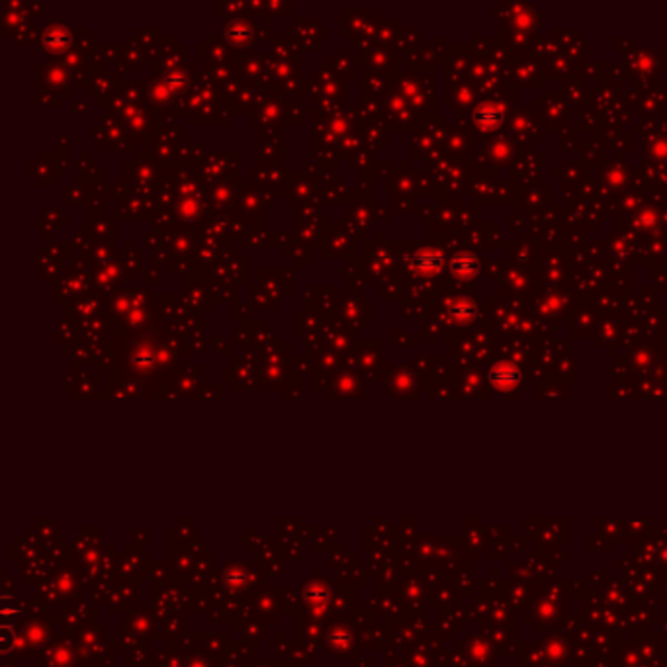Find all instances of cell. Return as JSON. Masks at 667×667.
<instances>
[{"label": "cell", "instance_id": "cell-2", "mask_svg": "<svg viewBox=\"0 0 667 667\" xmlns=\"http://www.w3.org/2000/svg\"><path fill=\"white\" fill-rule=\"evenodd\" d=\"M40 47L59 61L74 49V30L69 20H45L40 32Z\"/></svg>", "mask_w": 667, "mask_h": 667}, {"label": "cell", "instance_id": "cell-45", "mask_svg": "<svg viewBox=\"0 0 667 667\" xmlns=\"http://www.w3.org/2000/svg\"><path fill=\"white\" fill-rule=\"evenodd\" d=\"M159 266H160L159 263L155 261V263H153V266H151L147 272H145V284H147V286H151V284H159V282H160Z\"/></svg>", "mask_w": 667, "mask_h": 667}, {"label": "cell", "instance_id": "cell-25", "mask_svg": "<svg viewBox=\"0 0 667 667\" xmlns=\"http://www.w3.org/2000/svg\"><path fill=\"white\" fill-rule=\"evenodd\" d=\"M476 304L470 297H458L456 302H452V306L448 307V315L458 325H466L468 321L476 318Z\"/></svg>", "mask_w": 667, "mask_h": 667}, {"label": "cell", "instance_id": "cell-29", "mask_svg": "<svg viewBox=\"0 0 667 667\" xmlns=\"http://www.w3.org/2000/svg\"><path fill=\"white\" fill-rule=\"evenodd\" d=\"M263 272L266 274V280L265 278H261V280H258V282H261L258 288L265 292L266 296L270 297L272 302L286 296L288 292L284 290V282H282V278H280V274H278V270H263Z\"/></svg>", "mask_w": 667, "mask_h": 667}, {"label": "cell", "instance_id": "cell-31", "mask_svg": "<svg viewBox=\"0 0 667 667\" xmlns=\"http://www.w3.org/2000/svg\"><path fill=\"white\" fill-rule=\"evenodd\" d=\"M112 254H114V247L108 241H96L88 249V265L94 266V268L110 265L112 263Z\"/></svg>", "mask_w": 667, "mask_h": 667}, {"label": "cell", "instance_id": "cell-43", "mask_svg": "<svg viewBox=\"0 0 667 667\" xmlns=\"http://www.w3.org/2000/svg\"><path fill=\"white\" fill-rule=\"evenodd\" d=\"M38 104H40V106L57 108V106H61V98H59V96L51 94V92L40 90V94H38Z\"/></svg>", "mask_w": 667, "mask_h": 667}, {"label": "cell", "instance_id": "cell-26", "mask_svg": "<svg viewBox=\"0 0 667 667\" xmlns=\"http://www.w3.org/2000/svg\"><path fill=\"white\" fill-rule=\"evenodd\" d=\"M116 81H120V79H112V76H108L106 73L90 74V83H88L90 98H96V100L100 102L102 98L112 94V92L116 90V86H114Z\"/></svg>", "mask_w": 667, "mask_h": 667}, {"label": "cell", "instance_id": "cell-30", "mask_svg": "<svg viewBox=\"0 0 667 667\" xmlns=\"http://www.w3.org/2000/svg\"><path fill=\"white\" fill-rule=\"evenodd\" d=\"M380 102L376 100V96L364 94L356 100V112L361 116V124H374L376 117H380L384 112L380 110Z\"/></svg>", "mask_w": 667, "mask_h": 667}, {"label": "cell", "instance_id": "cell-11", "mask_svg": "<svg viewBox=\"0 0 667 667\" xmlns=\"http://www.w3.org/2000/svg\"><path fill=\"white\" fill-rule=\"evenodd\" d=\"M319 35H323L319 20L296 22L294 28L286 30V40L294 43L297 49H309L313 53H319Z\"/></svg>", "mask_w": 667, "mask_h": 667}, {"label": "cell", "instance_id": "cell-39", "mask_svg": "<svg viewBox=\"0 0 667 667\" xmlns=\"http://www.w3.org/2000/svg\"><path fill=\"white\" fill-rule=\"evenodd\" d=\"M266 16H272V18H290L294 16V4L292 2H265Z\"/></svg>", "mask_w": 667, "mask_h": 667}, {"label": "cell", "instance_id": "cell-38", "mask_svg": "<svg viewBox=\"0 0 667 667\" xmlns=\"http://www.w3.org/2000/svg\"><path fill=\"white\" fill-rule=\"evenodd\" d=\"M347 165H349L350 170H359V174L368 172V169L372 167V157L370 153H368V149H366V151H359L356 155H352V157L347 160Z\"/></svg>", "mask_w": 667, "mask_h": 667}, {"label": "cell", "instance_id": "cell-12", "mask_svg": "<svg viewBox=\"0 0 667 667\" xmlns=\"http://www.w3.org/2000/svg\"><path fill=\"white\" fill-rule=\"evenodd\" d=\"M239 184H241V182L235 181H222L212 184L210 190H208V200L212 204V210L220 213L229 212L235 204H237V194H239L237 186H239Z\"/></svg>", "mask_w": 667, "mask_h": 667}, {"label": "cell", "instance_id": "cell-18", "mask_svg": "<svg viewBox=\"0 0 667 667\" xmlns=\"http://www.w3.org/2000/svg\"><path fill=\"white\" fill-rule=\"evenodd\" d=\"M448 270L458 280H472L479 272V258L474 253H456L448 261Z\"/></svg>", "mask_w": 667, "mask_h": 667}, {"label": "cell", "instance_id": "cell-8", "mask_svg": "<svg viewBox=\"0 0 667 667\" xmlns=\"http://www.w3.org/2000/svg\"><path fill=\"white\" fill-rule=\"evenodd\" d=\"M445 253L436 247H421L417 249L409 261L407 266L417 278H434L443 272L445 268Z\"/></svg>", "mask_w": 667, "mask_h": 667}, {"label": "cell", "instance_id": "cell-44", "mask_svg": "<svg viewBox=\"0 0 667 667\" xmlns=\"http://www.w3.org/2000/svg\"><path fill=\"white\" fill-rule=\"evenodd\" d=\"M302 172L306 174L307 179H311V181H313V179H319V176H321V172H323V167L319 165L318 160H311V163H306V165H304Z\"/></svg>", "mask_w": 667, "mask_h": 667}, {"label": "cell", "instance_id": "cell-13", "mask_svg": "<svg viewBox=\"0 0 667 667\" xmlns=\"http://www.w3.org/2000/svg\"><path fill=\"white\" fill-rule=\"evenodd\" d=\"M153 212V206H151V198H143V196H129L126 200H120L117 204L116 215L122 222H147Z\"/></svg>", "mask_w": 667, "mask_h": 667}, {"label": "cell", "instance_id": "cell-15", "mask_svg": "<svg viewBox=\"0 0 667 667\" xmlns=\"http://www.w3.org/2000/svg\"><path fill=\"white\" fill-rule=\"evenodd\" d=\"M520 380H522V372L515 362H497L489 370V381H491V386L497 388L499 392L515 390Z\"/></svg>", "mask_w": 667, "mask_h": 667}, {"label": "cell", "instance_id": "cell-21", "mask_svg": "<svg viewBox=\"0 0 667 667\" xmlns=\"http://www.w3.org/2000/svg\"><path fill=\"white\" fill-rule=\"evenodd\" d=\"M505 120V110L497 104H481L474 112V122L481 129H495L503 124Z\"/></svg>", "mask_w": 667, "mask_h": 667}, {"label": "cell", "instance_id": "cell-40", "mask_svg": "<svg viewBox=\"0 0 667 667\" xmlns=\"http://www.w3.org/2000/svg\"><path fill=\"white\" fill-rule=\"evenodd\" d=\"M208 73L217 85L222 86L229 81H233V65H217V67H208Z\"/></svg>", "mask_w": 667, "mask_h": 667}, {"label": "cell", "instance_id": "cell-32", "mask_svg": "<svg viewBox=\"0 0 667 667\" xmlns=\"http://www.w3.org/2000/svg\"><path fill=\"white\" fill-rule=\"evenodd\" d=\"M181 296H184L182 299H184V302H186L190 307H194V309H210V306H206V299H208V296H210V292H208L206 288L198 286V284L182 286Z\"/></svg>", "mask_w": 667, "mask_h": 667}, {"label": "cell", "instance_id": "cell-20", "mask_svg": "<svg viewBox=\"0 0 667 667\" xmlns=\"http://www.w3.org/2000/svg\"><path fill=\"white\" fill-rule=\"evenodd\" d=\"M145 57H147V51H145L143 45L131 35V38H127L124 47H122V63H120V67L127 69V71H139V69H143Z\"/></svg>", "mask_w": 667, "mask_h": 667}, {"label": "cell", "instance_id": "cell-17", "mask_svg": "<svg viewBox=\"0 0 667 667\" xmlns=\"http://www.w3.org/2000/svg\"><path fill=\"white\" fill-rule=\"evenodd\" d=\"M124 278L129 280V276L124 272V268L112 261L110 265L100 266V268L92 270V288L98 290V292L108 294V292H112L116 286H120Z\"/></svg>", "mask_w": 667, "mask_h": 667}, {"label": "cell", "instance_id": "cell-1", "mask_svg": "<svg viewBox=\"0 0 667 667\" xmlns=\"http://www.w3.org/2000/svg\"><path fill=\"white\" fill-rule=\"evenodd\" d=\"M176 350L179 347H172V339L169 343H160L153 339H139L129 343V347L124 352V362L126 368H131L138 376L141 372L165 370V368H174L176 366Z\"/></svg>", "mask_w": 667, "mask_h": 667}, {"label": "cell", "instance_id": "cell-36", "mask_svg": "<svg viewBox=\"0 0 667 667\" xmlns=\"http://www.w3.org/2000/svg\"><path fill=\"white\" fill-rule=\"evenodd\" d=\"M337 227H339V231H343L345 235H349L350 239H354V241H356V239H364V233H366L361 225L350 217L349 213H340L339 222H337Z\"/></svg>", "mask_w": 667, "mask_h": 667}, {"label": "cell", "instance_id": "cell-22", "mask_svg": "<svg viewBox=\"0 0 667 667\" xmlns=\"http://www.w3.org/2000/svg\"><path fill=\"white\" fill-rule=\"evenodd\" d=\"M349 215L354 220V222L361 225L364 231H368L370 229V223L374 220V212H372L370 208V201H368V196H362L359 194V200H354L352 196L349 198Z\"/></svg>", "mask_w": 667, "mask_h": 667}, {"label": "cell", "instance_id": "cell-23", "mask_svg": "<svg viewBox=\"0 0 667 667\" xmlns=\"http://www.w3.org/2000/svg\"><path fill=\"white\" fill-rule=\"evenodd\" d=\"M323 321L325 318L315 309H306L302 313H296V335L307 337L311 333H318L323 327Z\"/></svg>", "mask_w": 667, "mask_h": 667}, {"label": "cell", "instance_id": "cell-7", "mask_svg": "<svg viewBox=\"0 0 667 667\" xmlns=\"http://www.w3.org/2000/svg\"><path fill=\"white\" fill-rule=\"evenodd\" d=\"M370 10H339V30L352 45L361 40H374L378 24L368 18Z\"/></svg>", "mask_w": 667, "mask_h": 667}, {"label": "cell", "instance_id": "cell-10", "mask_svg": "<svg viewBox=\"0 0 667 667\" xmlns=\"http://www.w3.org/2000/svg\"><path fill=\"white\" fill-rule=\"evenodd\" d=\"M372 306L368 302H364V297L359 294H349V296L340 297L339 304V318L347 327L354 333L356 329L364 325V321L370 318Z\"/></svg>", "mask_w": 667, "mask_h": 667}, {"label": "cell", "instance_id": "cell-41", "mask_svg": "<svg viewBox=\"0 0 667 667\" xmlns=\"http://www.w3.org/2000/svg\"><path fill=\"white\" fill-rule=\"evenodd\" d=\"M249 302H251V306L254 309H274V304H272V299L266 296L265 292L261 290L258 286H254L249 290Z\"/></svg>", "mask_w": 667, "mask_h": 667}, {"label": "cell", "instance_id": "cell-9", "mask_svg": "<svg viewBox=\"0 0 667 667\" xmlns=\"http://www.w3.org/2000/svg\"><path fill=\"white\" fill-rule=\"evenodd\" d=\"M313 198L321 204V198H319V188H315L313 181H311V179H307L302 170H288L286 200L290 201V204L304 206V204H311Z\"/></svg>", "mask_w": 667, "mask_h": 667}, {"label": "cell", "instance_id": "cell-34", "mask_svg": "<svg viewBox=\"0 0 667 667\" xmlns=\"http://www.w3.org/2000/svg\"><path fill=\"white\" fill-rule=\"evenodd\" d=\"M90 237L96 241H106V239H114V223L112 220H108L104 215H92L90 220Z\"/></svg>", "mask_w": 667, "mask_h": 667}, {"label": "cell", "instance_id": "cell-48", "mask_svg": "<svg viewBox=\"0 0 667 667\" xmlns=\"http://www.w3.org/2000/svg\"><path fill=\"white\" fill-rule=\"evenodd\" d=\"M71 147V138L69 135H57L55 138V153H63L65 151H69Z\"/></svg>", "mask_w": 667, "mask_h": 667}, {"label": "cell", "instance_id": "cell-5", "mask_svg": "<svg viewBox=\"0 0 667 667\" xmlns=\"http://www.w3.org/2000/svg\"><path fill=\"white\" fill-rule=\"evenodd\" d=\"M38 71H40V83H38L40 90L51 92V94L59 96V98H69L71 96L73 74L61 61L40 63L38 65Z\"/></svg>", "mask_w": 667, "mask_h": 667}, {"label": "cell", "instance_id": "cell-4", "mask_svg": "<svg viewBox=\"0 0 667 667\" xmlns=\"http://www.w3.org/2000/svg\"><path fill=\"white\" fill-rule=\"evenodd\" d=\"M237 170H239V153H210L198 165V174L212 184L233 181V174L235 176L239 174Z\"/></svg>", "mask_w": 667, "mask_h": 667}, {"label": "cell", "instance_id": "cell-6", "mask_svg": "<svg viewBox=\"0 0 667 667\" xmlns=\"http://www.w3.org/2000/svg\"><path fill=\"white\" fill-rule=\"evenodd\" d=\"M223 42L237 53L254 51L256 45V24L253 18H235L223 24Z\"/></svg>", "mask_w": 667, "mask_h": 667}, {"label": "cell", "instance_id": "cell-19", "mask_svg": "<svg viewBox=\"0 0 667 667\" xmlns=\"http://www.w3.org/2000/svg\"><path fill=\"white\" fill-rule=\"evenodd\" d=\"M354 239H350L349 235H345L343 231H339V227H335V231H331V233H325V239H323V243L319 245V249H321V254L327 258H337V256H345L347 253H350V249L354 247Z\"/></svg>", "mask_w": 667, "mask_h": 667}, {"label": "cell", "instance_id": "cell-47", "mask_svg": "<svg viewBox=\"0 0 667 667\" xmlns=\"http://www.w3.org/2000/svg\"><path fill=\"white\" fill-rule=\"evenodd\" d=\"M73 112L76 116H86L90 112V100L86 98H79L73 102Z\"/></svg>", "mask_w": 667, "mask_h": 667}, {"label": "cell", "instance_id": "cell-14", "mask_svg": "<svg viewBox=\"0 0 667 667\" xmlns=\"http://www.w3.org/2000/svg\"><path fill=\"white\" fill-rule=\"evenodd\" d=\"M176 98L179 96L172 92V88L165 83L163 76H153L145 85V102H147L151 110L153 108L169 110L176 102Z\"/></svg>", "mask_w": 667, "mask_h": 667}, {"label": "cell", "instance_id": "cell-46", "mask_svg": "<svg viewBox=\"0 0 667 667\" xmlns=\"http://www.w3.org/2000/svg\"><path fill=\"white\" fill-rule=\"evenodd\" d=\"M210 345H212L215 352H220L223 356H229V352H231V345H229L227 339H213L210 340Z\"/></svg>", "mask_w": 667, "mask_h": 667}, {"label": "cell", "instance_id": "cell-33", "mask_svg": "<svg viewBox=\"0 0 667 667\" xmlns=\"http://www.w3.org/2000/svg\"><path fill=\"white\" fill-rule=\"evenodd\" d=\"M124 258V263H117V265L124 268V272L129 276V280L131 278H135L138 274H141V266H143V256L139 253L138 249H131V251H122V253H117V261H122Z\"/></svg>", "mask_w": 667, "mask_h": 667}, {"label": "cell", "instance_id": "cell-28", "mask_svg": "<svg viewBox=\"0 0 667 667\" xmlns=\"http://www.w3.org/2000/svg\"><path fill=\"white\" fill-rule=\"evenodd\" d=\"M79 325L71 321V319L67 318L63 321H59V325H57V331H55V343H57V347H74L79 339H81V333H79Z\"/></svg>", "mask_w": 667, "mask_h": 667}, {"label": "cell", "instance_id": "cell-42", "mask_svg": "<svg viewBox=\"0 0 667 667\" xmlns=\"http://www.w3.org/2000/svg\"><path fill=\"white\" fill-rule=\"evenodd\" d=\"M253 335H254V333L251 331V329L241 327L239 331H237V333H235L233 347H239V349H243V347H247V345H251V343H253Z\"/></svg>", "mask_w": 667, "mask_h": 667}, {"label": "cell", "instance_id": "cell-27", "mask_svg": "<svg viewBox=\"0 0 667 667\" xmlns=\"http://www.w3.org/2000/svg\"><path fill=\"white\" fill-rule=\"evenodd\" d=\"M40 159H35L33 163H30V176H33L38 184H42V186H49L51 184V172L57 174V167H55L53 159H45V155L40 153L38 155Z\"/></svg>", "mask_w": 667, "mask_h": 667}, {"label": "cell", "instance_id": "cell-37", "mask_svg": "<svg viewBox=\"0 0 667 667\" xmlns=\"http://www.w3.org/2000/svg\"><path fill=\"white\" fill-rule=\"evenodd\" d=\"M286 256L292 258L297 266H309V263H311V251H309V247L299 243V241H296V243L288 247Z\"/></svg>", "mask_w": 667, "mask_h": 667}, {"label": "cell", "instance_id": "cell-24", "mask_svg": "<svg viewBox=\"0 0 667 667\" xmlns=\"http://www.w3.org/2000/svg\"><path fill=\"white\" fill-rule=\"evenodd\" d=\"M329 67L333 69V73H337L343 79V81H347V79H354V74H356V63H354V57H350L345 51V45H340V49L337 53L331 55V59H329Z\"/></svg>", "mask_w": 667, "mask_h": 667}, {"label": "cell", "instance_id": "cell-3", "mask_svg": "<svg viewBox=\"0 0 667 667\" xmlns=\"http://www.w3.org/2000/svg\"><path fill=\"white\" fill-rule=\"evenodd\" d=\"M304 94L318 100V98H331V100H345L347 102V85L339 74L333 73L327 63L313 73L311 81L304 85Z\"/></svg>", "mask_w": 667, "mask_h": 667}, {"label": "cell", "instance_id": "cell-35", "mask_svg": "<svg viewBox=\"0 0 667 667\" xmlns=\"http://www.w3.org/2000/svg\"><path fill=\"white\" fill-rule=\"evenodd\" d=\"M247 14H249L247 2H217L215 4V18L235 20V18H245Z\"/></svg>", "mask_w": 667, "mask_h": 667}, {"label": "cell", "instance_id": "cell-16", "mask_svg": "<svg viewBox=\"0 0 667 667\" xmlns=\"http://www.w3.org/2000/svg\"><path fill=\"white\" fill-rule=\"evenodd\" d=\"M231 47L220 38H208L204 45H198V59H204V63L208 67H217V65H231Z\"/></svg>", "mask_w": 667, "mask_h": 667}]
</instances>
